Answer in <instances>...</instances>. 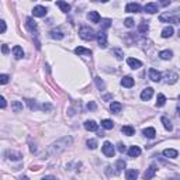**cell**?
<instances>
[{
    "label": "cell",
    "instance_id": "44dd1931",
    "mask_svg": "<svg viewBox=\"0 0 180 180\" xmlns=\"http://www.w3.org/2000/svg\"><path fill=\"white\" fill-rule=\"evenodd\" d=\"M134 83H135V82H134V79H132L131 76H124V77L121 79V84H122L124 87H128V89L134 86Z\"/></svg>",
    "mask_w": 180,
    "mask_h": 180
},
{
    "label": "cell",
    "instance_id": "1f68e13d",
    "mask_svg": "<svg viewBox=\"0 0 180 180\" xmlns=\"http://www.w3.org/2000/svg\"><path fill=\"white\" fill-rule=\"evenodd\" d=\"M65 35H63V32L61 31V30H52L51 31V38L54 39H62Z\"/></svg>",
    "mask_w": 180,
    "mask_h": 180
},
{
    "label": "cell",
    "instance_id": "6da1fadb",
    "mask_svg": "<svg viewBox=\"0 0 180 180\" xmlns=\"http://www.w3.org/2000/svg\"><path fill=\"white\" fill-rule=\"evenodd\" d=\"M73 144V139L72 137H63V138L58 139V141L52 142L51 145L48 146V148L45 149V156H59L62 152H65L66 149L69 148V146H72Z\"/></svg>",
    "mask_w": 180,
    "mask_h": 180
},
{
    "label": "cell",
    "instance_id": "db71d44e",
    "mask_svg": "<svg viewBox=\"0 0 180 180\" xmlns=\"http://www.w3.org/2000/svg\"><path fill=\"white\" fill-rule=\"evenodd\" d=\"M48 180H58L56 177H54V176H48Z\"/></svg>",
    "mask_w": 180,
    "mask_h": 180
},
{
    "label": "cell",
    "instance_id": "8d00e7d4",
    "mask_svg": "<svg viewBox=\"0 0 180 180\" xmlns=\"http://www.w3.org/2000/svg\"><path fill=\"white\" fill-rule=\"evenodd\" d=\"M94 82H96V86H97V89H99V90H104V89H106V83L101 80V77L96 76V77H94Z\"/></svg>",
    "mask_w": 180,
    "mask_h": 180
},
{
    "label": "cell",
    "instance_id": "c3c4849f",
    "mask_svg": "<svg viewBox=\"0 0 180 180\" xmlns=\"http://www.w3.org/2000/svg\"><path fill=\"white\" fill-rule=\"evenodd\" d=\"M118 151H120V152H121V153H124L125 152V145H124V144H121V142H120V144H118Z\"/></svg>",
    "mask_w": 180,
    "mask_h": 180
},
{
    "label": "cell",
    "instance_id": "f1b7e54d",
    "mask_svg": "<svg viewBox=\"0 0 180 180\" xmlns=\"http://www.w3.org/2000/svg\"><path fill=\"white\" fill-rule=\"evenodd\" d=\"M159 56H160V59H163V61H167V59H172L173 52L169 51V49H165V51H160L159 52Z\"/></svg>",
    "mask_w": 180,
    "mask_h": 180
},
{
    "label": "cell",
    "instance_id": "d590c367",
    "mask_svg": "<svg viewBox=\"0 0 180 180\" xmlns=\"http://www.w3.org/2000/svg\"><path fill=\"white\" fill-rule=\"evenodd\" d=\"M148 30H149L148 24H146L145 21H141V24L138 25V31H139V34H146V32H148Z\"/></svg>",
    "mask_w": 180,
    "mask_h": 180
},
{
    "label": "cell",
    "instance_id": "816d5d0a",
    "mask_svg": "<svg viewBox=\"0 0 180 180\" xmlns=\"http://www.w3.org/2000/svg\"><path fill=\"white\" fill-rule=\"evenodd\" d=\"M103 99H104V100H110V99H111V96H110V94H107V96H104Z\"/></svg>",
    "mask_w": 180,
    "mask_h": 180
},
{
    "label": "cell",
    "instance_id": "5bb4252c",
    "mask_svg": "<svg viewBox=\"0 0 180 180\" xmlns=\"http://www.w3.org/2000/svg\"><path fill=\"white\" fill-rule=\"evenodd\" d=\"M84 128L90 132H96L99 129V124H96V121H93V120H87L84 122Z\"/></svg>",
    "mask_w": 180,
    "mask_h": 180
},
{
    "label": "cell",
    "instance_id": "ac0fdd59",
    "mask_svg": "<svg viewBox=\"0 0 180 180\" xmlns=\"http://www.w3.org/2000/svg\"><path fill=\"white\" fill-rule=\"evenodd\" d=\"M138 170L137 169H128L127 170V173H125V177L127 180H137L138 179Z\"/></svg>",
    "mask_w": 180,
    "mask_h": 180
},
{
    "label": "cell",
    "instance_id": "11a10c76",
    "mask_svg": "<svg viewBox=\"0 0 180 180\" xmlns=\"http://www.w3.org/2000/svg\"><path fill=\"white\" fill-rule=\"evenodd\" d=\"M41 180H48V176H47V177H42Z\"/></svg>",
    "mask_w": 180,
    "mask_h": 180
},
{
    "label": "cell",
    "instance_id": "f35d334b",
    "mask_svg": "<svg viewBox=\"0 0 180 180\" xmlns=\"http://www.w3.org/2000/svg\"><path fill=\"white\" fill-rule=\"evenodd\" d=\"M100 24H101V28H103V30H107V28L111 27V20L110 18H103Z\"/></svg>",
    "mask_w": 180,
    "mask_h": 180
},
{
    "label": "cell",
    "instance_id": "4fadbf2b",
    "mask_svg": "<svg viewBox=\"0 0 180 180\" xmlns=\"http://www.w3.org/2000/svg\"><path fill=\"white\" fill-rule=\"evenodd\" d=\"M148 75H149V79L151 80H153V82H160V79H162V75H160V72H158L156 69H149V72H148Z\"/></svg>",
    "mask_w": 180,
    "mask_h": 180
},
{
    "label": "cell",
    "instance_id": "3957f363",
    "mask_svg": "<svg viewBox=\"0 0 180 180\" xmlns=\"http://www.w3.org/2000/svg\"><path fill=\"white\" fill-rule=\"evenodd\" d=\"M159 20L162 23H173V24H179V14H177V10L174 11L173 14H169V13H165L162 16H159Z\"/></svg>",
    "mask_w": 180,
    "mask_h": 180
},
{
    "label": "cell",
    "instance_id": "7a4b0ae2",
    "mask_svg": "<svg viewBox=\"0 0 180 180\" xmlns=\"http://www.w3.org/2000/svg\"><path fill=\"white\" fill-rule=\"evenodd\" d=\"M79 35H80V38L84 39V41H93L94 38H96V32H94L93 28H90V27H82L79 30Z\"/></svg>",
    "mask_w": 180,
    "mask_h": 180
},
{
    "label": "cell",
    "instance_id": "74e56055",
    "mask_svg": "<svg viewBox=\"0 0 180 180\" xmlns=\"http://www.w3.org/2000/svg\"><path fill=\"white\" fill-rule=\"evenodd\" d=\"M25 103L28 104V107L31 108V110H41V106H38L34 100H25Z\"/></svg>",
    "mask_w": 180,
    "mask_h": 180
},
{
    "label": "cell",
    "instance_id": "7dc6e473",
    "mask_svg": "<svg viewBox=\"0 0 180 180\" xmlns=\"http://www.w3.org/2000/svg\"><path fill=\"white\" fill-rule=\"evenodd\" d=\"M2 52H3L4 55H7V54L10 52V49H9V47H7V45H2Z\"/></svg>",
    "mask_w": 180,
    "mask_h": 180
},
{
    "label": "cell",
    "instance_id": "681fc988",
    "mask_svg": "<svg viewBox=\"0 0 180 180\" xmlns=\"http://www.w3.org/2000/svg\"><path fill=\"white\" fill-rule=\"evenodd\" d=\"M30 151H31L32 153H34V152H37V148H35V145H31V146H30Z\"/></svg>",
    "mask_w": 180,
    "mask_h": 180
},
{
    "label": "cell",
    "instance_id": "83f0119b",
    "mask_svg": "<svg viewBox=\"0 0 180 180\" xmlns=\"http://www.w3.org/2000/svg\"><path fill=\"white\" fill-rule=\"evenodd\" d=\"M13 55L16 56L17 59H21L23 56H24V51H23V48H21V47L16 45V47L13 48Z\"/></svg>",
    "mask_w": 180,
    "mask_h": 180
},
{
    "label": "cell",
    "instance_id": "ba28073f",
    "mask_svg": "<svg viewBox=\"0 0 180 180\" xmlns=\"http://www.w3.org/2000/svg\"><path fill=\"white\" fill-rule=\"evenodd\" d=\"M156 172H158V167H156L155 165H151V166L146 169L145 173H144V179H145V180H151L156 174Z\"/></svg>",
    "mask_w": 180,
    "mask_h": 180
},
{
    "label": "cell",
    "instance_id": "e0dca14e",
    "mask_svg": "<svg viewBox=\"0 0 180 180\" xmlns=\"http://www.w3.org/2000/svg\"><path fill=\"white\" fill-rule=\"evenodd\" d=\"M142 134H144V137L148 139H153L156 137V131L155 128H152V127H148V128H145L144 131H142Z\"/></svg>",
    "mask_w": 180,
    "mask_h": 180
},
{
    "label": "cell",
    "instance_id": "ee69618b",
    "mask_svg": "<svg viewBox=\"0 0 180 180\" xmlns=\"http://www.w3.org/2000/svg\"><path fill=\"white\" fill-rule=\"evenodd\" d=\"M6 30H7L6 23H4L3 20H0V34H3V32H6Z\"/></svg>",
    "mask_w": 180,
    "mask_h": 180
},
{
    "label": "cell",
    "instance_id": "f6af8a7d",
    "mask_svg": "<svg viewBox=\"0 0 180 180\" xmlns=\"http://www.w3.org/2000/svg\"><path fill=\"white\" fill-rule=\"evenodd\" d=\"M7 107V101L3 96H0V108H6Z\"/></svg>",
    "mask_w": 180,
    "mask_h": 180
},
{
    "label": "cell",
    "instance_id": "60d3db41",
    "mask_svg": "<svg viewBox=\"0 0 180 180\" xmlns=\"http://www.w3.org/2000/svg\"><path fill=\"white\" fill-rule=\"evenodd\" d=\"M10 82V76L9 75H0V84H7Z\"/></svg>",
    "mask_w": 180,
    "mask_h": 180
},
{
    "label": "cell",
    "instance_id": "cb8c5ba5",
    "mask_svg": "<svg viewBox=\"0 0 180 180\" xmlns=\"http://www.w3.org/2000/svg\"><path fill=\"white\" fill-rule=\"evenodd\" d=\"M160 121H162V124H163V127H165V129H167V131H172L173 129V125H172V122H170V120L167 117H160Z\"/></svg>",
    "mask_w": 180,
    "mask_h": 180
},
{
    "label": "cell",
    "instance_id": "836d02e7",
    "mask_svg": "<svg viewBox=\"0 0 180 180\" xmlns=\"http://www.w3.org/2000/svg\"><path fill=\"white\" fill-rule=\"evenodd\" d=\"M11 110H13L14 113H20V111L23 110V103H21V101H13V103H11Z\"/></svg>",
    "mask_w": 180,
    "mask_h": 180
},
{
    "label": "cell",
    "instance_id": "8fae6325",
    "mask_svg": "<svg viewBox=\"0 0 180 180\" xmlns=\"http://www.w3.org/2000/svg\"><path fill=\"white\" fill-rule=\"evenodd\" d=\"M6 156L9 160H21L23 159V155L20 152H16V151H7Z\"/></svg>",
    "mask_w": 180,
    "mask_h": 180
},
{
    "label": "cell",
    "instance_id": "7402d4cb",
    "mask_svg": "<svg viewBox=\"0 0 180 180\" xmlns=\"http://www.w3.org/2000/svg\"><path fill=\"white\" fill-rule=\"evenodd\" d=\"M121 108H122V104L118 103V101H113V103H111V106H110L111 113H114V114H118V113L121 111Z\"/></svg>",
    "mask_w": 180,
    "mask_h": 180
},
{
    "label": "cell",
    "instance_id": "5b68a950",
    "mask_svg": "<svg viewBox=\"0 0 180 180\" xmlns=\"http://www.w3.org/2000/svg\"><path fill=\"white\" fill-rule=\"evenodd\" d=\"M25 27H27V30L30 32H32V34H37V32H38V25H37V23L34 21L32 17L25 18Z\"/></svg>",
    "mask_w": 180,
    "mask_h": 180
},
{
    "label": "cell",
    "instance_id": "f5cc1de1",
    "mask_svg": "<svg viewBox=\"0 0 180 180\" xmlns=\"http://www.w3.org/2000/svg\"><path fill=\"white\" fill-rule=\"evenodd\" d=\"M18 180H30V179H28L27 176H21V177H20V179H18Z\"/></svg>",
    "mask_w": 180,
    "mask_h": 180
},
{
    "label": "cell",
    "instance_id": "d4e9b609",
    "mask_svg": "<svg viewBox=\"0 0 180 180\" xmlns=\"http://www.w3.org/2000/svg\"><path fill=\"white\" fill-rule=\"evenodd\" d=\"M162 153H163V156L172 158V159H173V158H177V155H179V152H177L176 149H165Z\"/></svg>",
    "mask_w": 180,
    "mask_h": 180
},
{
    "label": "cell",
    "instance_id": "9a60e30c",
    "mask_svg": "<svg viewBox=\"0 0 180 180\" xmlns=\"http://www.w3.org/2000/svg\"><path fill=\"white\" fill-rule=\"evenodd\" d=\"M179 79V75L176 72H167L166 73V83L167 84H174Z\"/></svg>",
    "mask_w": 180,
    "mask_h": 180
},
{
    "label": "cell",
    "instance_id": "b9f144b4",
    "mask_svg": "<svg viewBox=\"0 0 180 180\" xmlns=\"http://www.w3.org/2000/svg\"><path fill=\"white\" fill-rule=\"evenodd\" d=\"M124 25L125 27H128V28H132L135 25V23H134V20H132L131 17H128V18H125L124 20Z\"/></svg>",
    "mask_w": 180,
    "mask_h": 180
},
{
    "label": "cell",
    "instance_id": "603a6c76",
    "mask_svg": "<svg viewBox=\"0 0 180 180\" xmlns=\"http://www.w3.org/2000/svg\"><path fill=\"white\" fill-rule=\"evenodd\" d=\"M121 132L124 135H127V137H132V135L135 134V129H134V127H131V125H124L121 128Z\"/></svg>",
    "mask_w": 180,
    "mask_h": 180
},
{
    "label": "cell",
    "instance_id": "d6a6232c",
    "mask_svg": "<svg viewBox=\"0 0 180 180\" xmlns=\"http://www.w3.org/2000/svg\"><path fill=\"white\" fill-rule=\"evenodd\" d=\"M165 103H166V97H165V94H158V99H156V107H163L165 106Z\"/></svg>",
    "mask_w": 180,
    "mask_h": 180
},
{
    "label": "cell",
    "instance_id": "9c48e42d",
    "mask_svg": "<svg viewBox=\"0 0 180 180\" xmlns=\"http://www.w3.org/2000/svg\"><path fill=\"white\" fill-rule=\"evenodd\" d=\"M152 96H153V89H152V87H146V89H144L141 92V99L144 101L151 100V99H152Z\"/></svg>",
    "mask_w": 180,
    "mask_h": 180
},
{
    "label": "cell",
    "instance_id": "4316f807",
    "mask_svg": "<svg viewBox=\"0 0 180 180\" xmlns=\"http://www.w3.org/2000/svg\"><path fill=\"white\" fill-rule=\"evenodd\" d=\"M75 54L76 55H92V51L90 49H86V48H83V47H77V48H75Z\"/></svg>",
    "mask_w": 180,
    "mask_h": 180
},
{
    "label": "cell",
    "instance_id": "8992f818",
    "mask_svg": "<svg viewBox=\"0 0 180 180\" xmlns=\"http://www.w3.org/2000/svg\"><path fill=\"white\" fill-rule=\"evenodd\" d=\"M96 38H97V42H99V47L100 48H106L107 47V35H106V32L104 31H99L96 34Z\"/></svg>",
    "mask_w": 180,
    "mask_h": 180
},
{
    "label": "cell",
    "instance_id": "52a82bcc",
    "mask_svg": "<svg viewBox=\"0 0 180 180\" xmlns=\"http://www.w3.org/2000/svg\"><path fill=\"white\" fill-rule=\"evenodd\" d=\"M48 13V10L45 9L44 6H35L32 9V14H34V17H45Z\"/></svg>",
    "mask_w": 180,
    "mask_h": 180
},
{
    "label": "cell",
    "instance_id": "e575fe53",
    "mask_svg": "<svg viewBox=\"0 0 180 180\" xmlns=\"http://www.w3.org/2000/svg\"><path fill=\"white\" fill-rule=\"evenodd\" d=\"M101 127H103L104 129H113L114 122L111 121V120H107V118H106V120H103V121H101Z\"/></svg>",
    "mask_w": 180,
    "mask_h": 180
},
{
    "label": "cell",
    "instance_id": "277c9868",
    "mask_svg": "<svg viewBox=\"0 0 180 180\" xmlns=\"http://www.w3.org/2000/svg\"><path fill=\"white\" fill-rule=\"evenodd\" d=\"M101 151H103V153L107 156V158H113V156H114V153H115V148L113 146V144H111V142H108V141L103 144Z\"/></svg>",
    "mask_w": 180,
    "mask_h": 180
},
{
    "label": "cell",
    "instance_id": "bcb514c9",
    "mask_svg": "<svg viewBox=\"0 0 180 180\" xmlns=\"http://www.w3.org/2000/svg\"><path fill=\"white\" fill-rule=\"evenodd\" d=\"M114 54L117 55V59H122V58H124V54L121 52V49H114Z\"/></svg>",
    "mask_w": 180,
    "mask_h": 180
},
{
    "label": "cell",
    "instance_id": "30bf717a",
    "mask_svg": "<svg viewBox=\"0 0 180 180\" xmlns=\"http://www.w3.org/2000/svg\"><path fill=\"white\" fill-rule=\"evenodd\" d=\"M141 10H142V7L138 3H128L125 6V11H128V13H139Z\"/></svg>",
    "mask_w": 180,
    "mask_h": 180
},
{
    "label": "cell",
    "instance_id": "4dcf8cb0",
    "mask_svg": "<svg viewBox=\"0 0 180 180\" xmlns=\"http://www.w3.org/2000/svg\"><path fill=\"white\" fill-rule=\"evenodd\" d=\"M125 166H127L125 160H124V159H118L117 163H115V172H117V173L122 172V169H125Z\"/></svg>",
    "mask_w": 180,
    "mask_h": 180
},
{
    "label": "cell",
    "instance_id": "d6986e66",
    "mask_svg": "<svg viewBox=\"0 0 180 180\" xmlns=\"http://www.w3.org/2000/svg\"><path fill=\"white\" fill-rule=\"evenodd\" d=\"M87 18H89L92 23H94V24H99V23H100V16H99L97 11H90V13L87 14Z\"/></svg>",
    "mask_w": 180,
    "mask_h": 180
},
{
    "label": "cell",
    "instance_id": "2e32d148",
    "mask_svg": "<svg viewBox=\"0 0 180 180\" xmlns=\"http://www.w3.org/2000/svg\"><path fill=\"white\" fill-rule=\"evenodd\" d=\"M127 63H128V66L132 68V69H139L142 66L141 61H138V59H135V58H128L127 59Z\"/></svg>",
    "mask_w": 180,
    "mask_h": 180
},
{
    "label": "cell",
    "instance_id": "484cf974",
    "mask_svg": "<svg viewBox=\"0 0 180 180\" xmlns=\"http://www.w3.org/2000/svg\"><path fill=\"white\" fill-rule=\"evenodd\" d=\"M173 32H174V30H173V27H165L162 30V37L163 38H170L172 35H173Z\"/></svg>",
    "mask_w": 180,
    "mask_h": 180
},
{
    "label": "cell",
    "instance_id": "f546056e",
    "mask_svg": "<svg viewBox=\"0 0 180 180\" xmlns=\"http://www.w3.org/2000/svg\"><path fill=\"white\" fill-rule=\"evenodd\" d=\"M56 6H58L63 13H69L70 11V4H68L66 2H56Z\"/></svg>",
    "mask_w": 180,
    "mask_h": 180
},
{
    "label": "cell",
    "instance_id": "f907efd6",
    "mask_svg": "<svg viewBox=\"0 0 180 180\" xmlns=\"http://www.w3.org/2000/svg\"><path fill=\"white\" fill-rule=\"evenodd\" d=\"M160 4H162V6H169V4H170V2H167V0H165V2H162V3H160Z\"/></svg>",
    "mask_w": 180,
    "mask_h": 180
},
{
    "label": "cell",
    "instance_id": "ffe728a7",
    "mask_svg": "<svg viewBox=\"0 0 180 180\" xmlns=\"http://www.w3.org/2000/svg\"><path fill=\"white\" fill-rule=\"evenodd\" d=\"M128 155H129V158H138L141 155V148L139 146H131L128 149Z\"/></svg>",
    "mask_w": 180,
    "mask_h": 180
},
{
    "label": "cell",
    "instance_id": "7c38bea8",
    "mask_svg": "<svg viewBox=\"0 0 180 180\" xmlns=\"http://www.w3.org/2000/svg\"><path fill=\"white\" fill-rule=\"evenodd\" d=\"M144 10L149 14H155V13H158V10H159V6H158L156 3H146L145 7H144Z\"/></svg>",
    "mask_w": 180,
    "mask_h": 180
},
{
    "label": "cell",
    "instance_id": "ab89813d",
    "mask_svg": "<svg viewBox=\"0 0 180 180\" xmlns=\"http://www.w3.org/2000/svg\"><path fill=\"white\" fill-rule=\"evenodd\" d=\"M87 148L89 149H96L97 148V141L96 139H87Z\"/></svg>",
    "mask_w": 180,
    "mask_h": 180
},
{
    "label": "cell",
    "instance_id": "7bdbcfd3",
    "mask_svg": "<svg viewBox=\"0 0 180 180\" xmlns=\"http://www.w3.org/2000/svg\"><path fill=\"white\" fill-rule=\"evenodd\" d=\"M87 110H90V111H94L97 108V106H96V103H94V101H89V103H87Z\"/></svg>",
    "mask_w": 180,
    "mask_h": 180
}]
</instances>
